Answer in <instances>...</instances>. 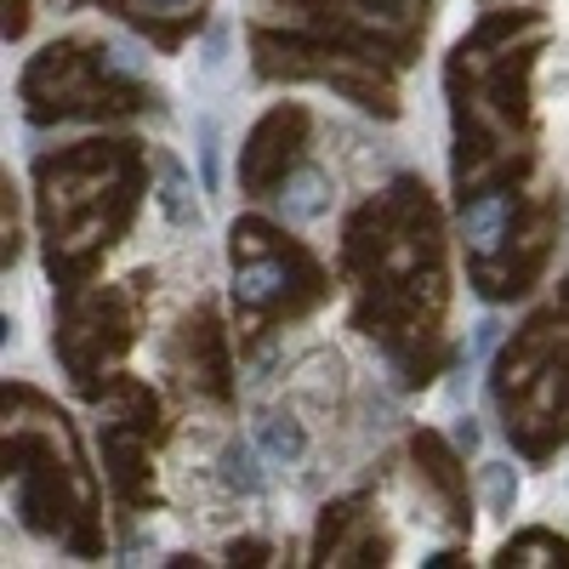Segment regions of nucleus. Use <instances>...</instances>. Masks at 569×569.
<instances>
[{"mask_svg": "<svg viewBox=\"0 0 569 569\" xmlns=\"http://www.w3.org/2000/svg\"><path fill=\"white\" fill-rule=\"evenodd\" d=\"M325 211H330V177L325 171L302 166V171L284 177V188H279V217L284 222H313Z\"/></svg>", "mask_w": 569, "mask_h": 569, "instance_id": "1", "label": "nucleus"}, {"mask_svg": "<svg viewBox=\"0 0 569 569\" xmlns=\"http://www.w3.org/2000/svg\"><path fill=\"white\" fill-rule=\"evenodd\" d=\"M461 228L479 257H496L501 240H507V194H479L467 211H461Z\"/></svg>", "mask_w": 569, "mask_h": 569, "instance_id": "2", "label": "nucleus"}, {"mask_svg": "<svg viewBox=\"0 0 569 569\" xmlns=\"http://www.w3.org/2000/svg\"><path fill=\"white\" fill-rule=\"evenodd\" d=\"M279 291H284V262H273V257L246 262L240 273H233V302H246V308H257V302H268Z\"/></svg>", "mask_w": 569, "mask_h": 569, "instance_id": "3", "label": "nucleus"}, {"mask_svg": "<svg viewBox=\"0 0 569 569\" xmlns=\"http://www.w3.org/2000/svg\"><path fill=\"white\" fill-rule=\"evenodd\" d=\"M160 211L171 222H200V206H194V182L177 160H160Z\"/></svg>", "mask_w": 569, "mask_h": 569, "instance_id": "4", "label": "nucleus"}, {"mask_svg": "<svg viewBox=\"0 0 569 569\" xmlns=\"http://www.w3.org/2000/svg\"><path fill=\"white\" fill-rule=\"evenodd\" d=\"M222 485L228 490H240V496H257L262 490V467H257V450L246 445V439H233V445H222Z\"/></svg>", "mask_w": 569, "mask_h": 569, "instance_id": "5", "label": "nucleus"}, {"mask_svg": "<svg viewBox=\"0 0 569 569\" xmlns=\"http://www.w3.org/2000/svg\"><path fill=\"white\" fill-rule=\"evenodd\" d=\"M262 450H268L273 461H302L308 439H302V427H297L291 416H268V421H262Z\"/></svg>", "mask_w": 569, "mask_h": 569, "instance_id": "6", "label": "nucleus"}, {"mask_svg": "<svg viewBox=\"0 0 569 569\" xmlns=\"http://www.w3.org/2000/svg\"><path fill=\"white\" fill-rule=\"evenodd\" d=\"M485 501H490V512H512V501H518V472H512V461H490V467H485Z\"/></svg>", "mask_w": 569, "mask_h": 569, "instance_id": "7", "label": "nucleus"}, {"mask_svg": "<svg viewBox=\"0 0 569 569\" xmlns=\"http://www.w3.org/2000/svg\"><path fill=\"white\" fill-rule=\"evenodd\" d=\"M200 182H206V194L222 182V166H217V126L200 120Z\"/></svg>", "mask_w": 569, "mask_h": 569, "instance_id": "8", "label": "nucleus"}, {"mask_svg": "<svg viewBox=\"0 0 569 569\" xmlns=\"http://www.w3.org/2000/svg\"><path fill=\"white\" fill-rule=\"evenodd\" d=\"M114 74H126V80H137V74H149V63H142V52L131 40H109V58H103Z\"/></svg>", "mask_w": 569, "mask_h": 569, "instance_id": "9", "label": "nucleus"}, {"mask_svg": "<svg viewBox=\"0 0 569 569\" xmlns=\"http://www.w3.org/2000/svg\"><path fill=\"white\" fill-rule=\"evenodd\" d=\"M496 337H501V325H496V319H479V325H472V348H467V365H485V353L496 348Z\"/></svg>", "mask_w": 569, "mask_h": 569, "instance_id": "10", "label": "nucleus"}, {"mask_svg": "<svg viewBox=\"0 0 569 569\" xmlns=\"http://www.w3.org/2000/svg\"><path fill=\"white\" fill-rule=\"evenodd\" d=\"M200 63H206V74H217V69L228 63V29H222V23L206 34V58H200Z\"/></svg>", "mask_w": 569, "mask_h": 569, "instance_id": "11", "label": "nucleus"}, {"mask_svg": "<svg viewBox=\"0 0 569 569\" xmlns=\"http://www.w3.org/2000/svg\"><path fill=\"white\" fill-rule=\"evenodd\" d=\"M450 445L472 456V450H479V421H472V416H461V421H450Z\"/></svg>", "mask_w": 569, "mask_h": 569, "instance_id": "12", "label": "nucleus"}, {"mask_svg": "<svg viewBox=\"0 0 569 569\" xmlns=\"http://www.w3.org/2000/svg\"><path fill=\"white\" fill-rule=\"evenodd\" d=\"M149 7H160V12H182V7H194V0H149Z\"/></svg>", "mask_w": 569, "mask_h": 569, "instance_id": "13", "label": "nucleus"}]
</instances>
